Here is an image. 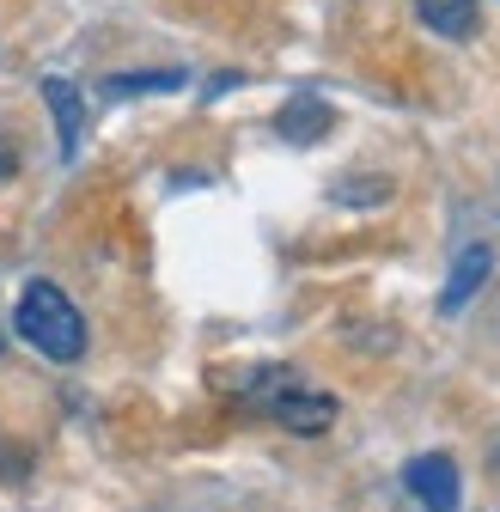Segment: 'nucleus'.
I'll use <instances>...</instances> for the list:
<instances>
[{"mask_svg": "<svg viewBox=\"0 0 500 512\" xmlns=\"http://www.w3.org/2000/svg\"><path fill=\"white\" fill-rule=\"evenodd\" d=\"M43 104H49V116H55V141H61V159H74L80 153V128H86V104H80V92H74V80H43Z\"/></svg>", "mask_w": 500, "mask_h": 512, "instance_id": "nucleus-4", "label": "nucleus"}, {"mask_svg": "<svg viewBox=\"0 0 500 512\" xmlns=\"http://www.w3.org/2000/svg\"><path fill=\"white\" fill-rule=\"evenodd\" d=\"M183 74L177 68H159V74H116L110 80V98H141V92H177Z\"/></svg>", "mask_w": 500, "mask_h": 512, "instance_id": "nucleus-8", "label": "nucleus"}, {"mask_svg": "<svg viewBox=\"0 0 500 512\" xmlns=\"http://www.w3.org/2000/svg\"><path fill=\"white\" fill-rule=\"evenodd\" d=\"M330 128V110L318 104V98H293L287 110H281V135L293 141V147H305V141H318Z\"/></svg>", "mask_w": 500, "mask_h": 512, "instance_id": "nucleus-7", "label": "nucleus"}, {"mask_svg": "<svg viewBox=\"0 0 500 512\" xmlns=\"http://www.w3.org/2000/svg\"><path fill=\"white\" fill-rule=\"evenodd\" d=\"M269 415L287 427V433H324L336 421V397L324 391H299V384H281V391L269 397Z\"/></svg>", "mask_w": 500, "mask_h": 512, "instance_id": "nucleus-3", "label": "nucleus"}, {"mask_svg": "<svg viewBox=\"0 0 500 512\" xmlns=\"http://www.w3.org/2000/svg\"><path fill=\"white\" fill-rule=\"evenodd\" d=\"M19 336L37 348V354H49V360H80L86 354V317L74 311V299L61 293V287H49V281H31L25 293H19Z\"/></svg>", "mask_w": 500, "mask_h": 512, "instance_id": "nucleus-1", "label": "nucleus"}, {"mask_svg": "<svg viewBox=\"0 0 500 512\" xmlns=\"http://www.w3.org/2000/svg\"><path fill=\"white\" fill-rule=\"evenodd\" d=\"M409 494L427 506V512H458V464L446 452H427V458H409L403 470Z\"/></svg>", "mask_w": 500, "mask_h": 512, "instance_id": "nucleus-2", "label": "nucleus"}, {"mask_svg": "<svg viewBox=\"0 0 500 512\" xmlns=\"http://www.w3.org/2000/svg\"><path fill=\"white\" fill-rule=\"evenodd\" d=\"M488 269H494V250H488V244H470V250L458 256V269H452L446 293H440V311H446V317H452V311H464V305L476 299V287L488 281Z\"/></svg>", "mask_w": 500, "mask_h": 512, "instance_id": "nucleus-5", "label": "nucleus"}, {"mask_svg": "<svg viewBox=\"0 0 500 512\" xmlns=\"http://www.w3.org/2000/svg\"><path fill=\"white\" fill-rule=\"evenodd\" d=\"M415 19L433 37L464 43V37H476V0H415Z\"/></svg>", "mask_w": 500, "mask_h": 512, "instance_id": "nucleus-6", "label": "nucleus"}]
</instances>
